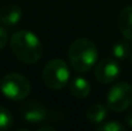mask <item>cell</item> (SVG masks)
I'll return each instance as SVG.
<instances>
[{"label":"cell","mask_w":132,"mask_h":131,"mask_svg":"<svg viewBox=\"0 0 132 131\" xmlns=\"http://www.w3.org/2000/svg\"><path fill=\"white\" fill-rule=\"evenodd\" d=\"M118 28L125 39L132 41V5L121 10L118 17Z\"/></svg>","instance_id":"9c48e42d"},{"label":"cell","mask_w":132,"mask_h":131,"mask_svg":"<svg viewBox=\"0 0 132 131\" xmlns=\"http://www.w3.org/2000/svg\"><path fill=\"white\" fill-rule=\"evenodd\" d=\"M112 53L114 55V58L117 60H125L130 57L131 54V46L130 44L126 40H121V41H117V43L113 45V49H112Z\"/></svg>","instance_id":"7c38bea8"},{"label":"cell","mask_w":132,"mask_h":131,"mask_svg":"<svg viewBox=\"0 0 132 131\" xmlns=\"http://www.w3.org/2000/svg\"><path fill=\"white\" fill-rule=\"evenodd\" d=\"M132 105V86L128 82H117L106 94V107L113 112H125Z\"/></svg>","instance_id":"5b68a950"},{"label":"cell","mask_w":132,"mask_h":131,"mask_svg":"<svg viewBox=\"0 0 132 131\" xmlns=\"http://www.w3.org/2000/svg\"><path fill=\"white\" fill-rule=\"evenodd\" d=\"M126 124H127L130 127H132V111H130V112L126 114Z\"/></svg>","instance_id":"2e32d148"},{"label":"cell","mask_w":132,"mask_h":131,"mask_svg":"<svg viewBox=\"0 0 132 131\" xmlns=\"http://www.w3.org/2000/svg\"><path fill=\"white\" fill-rule=\"evenodd\" d=\"M9 44L13 54L26 64L37 63L44 53L40 39L27 30L14 32L9 39Z\"/></svg>","instance_id":"6da1fadb"},{"label":"cell","mask_w":132,"mask_h":131,"mask_svg":"<svg viewBox=\"0 0 132 131\" xmlns=\"http://www.w3.org/2000/svg\"><path fill=\"white\" fill-rule=\"evenodd\" d=\"M21 116L30 125H39L47 120V109L39 102H27L21 108Z\"/></svg>","instance_id":"52a82bcc"},{"label":"cell","mask_w":132,"mask_h":131,"mask_svg":"<svg viewBox=\"0 0 132 131\" xmlns=\"http://www.w3.org/2000/svg\"><path fill=\"white\" fill-rule=\"evenodd\" d=\"M22 18V9L15 5H6L0 9V25L4 27H13L15 26Z\"/></svg>","instance_id":"ba28073f"},{"label":"cell","mask_w":132,"mask_h":131,"mask_svg":"<svg viewBox=\"0 0 132 131\" xmlns=\"http://www.w3.org/2000/svg\"><path fill=\"white\" fill-rule=\"evenodd\" d=\"M108 109L109 108L105 107L101 103L91 104L87 108V112H86L87 120L91 124H101V122H104V120L108 116Z\"/></svg>","instance_id":"8fae6325"},{"label":"cell","mask_w":132,"mask_h":131,"mask_svg":"<svg viewBox=\"0 0 132 131\" xmlns=\"http://www.w3.org/2000/svg\"><path fill=\"white\" fill-rule=\"evenodd\" d=\"M0 91L10 100H24L31 93V82L21 73H8L0 80Z\"/></svg>","instance_id":"3957f363"},{"label":"cell","mask_w":132,"mask_h":131,"mask_svg":"<svg viewBox=\"0 0 132 131\" xmlns=\"http://www.w3.org/2000/svg\"><path fill=\"white\" fill-rule=\"evenodd\" d=\"M131 60H132V55H131Z\"/></svg>","instance_id":"ac0fdd59"},{"label":"cell","mask_w":132,"mask_h":131,"mask_svg":"<svg viewBox=\"0 0 132 131\" xmlns=\"http://www.w3.org/2000/svg\"><path fill=\"white\" fill-rule=\"evenodd\" d=\"M8 41H9V35H8L6 30L0 26V50H3L5 48V45L8 44Z\"/></svg>","instance_id":"9a60e30c"},{"label":"cell","mask_w":132,"mask_h":131,"mask_svg":"<svg viewBox=\"0 0 132 131\" xmlns=\"http://www.w3.org/2000/svg\"><path fill=\"white\" fill-rule=\"evenodd\" d=\"M126 127L118 121H108L105 124H100L97 126V131H125Z\"/></svg>","instance_id":"5bb4252c"},{"label":"cell","mask_w":132,"mask_h":131,"mask_svg":"<svg viewBox=\"0 0 132 131\" xmlns=\"http://www.w3.org/2000/svg\"><path fill=\"white\" fill-rule=\"evenodd\" d=\"M71 66L76 72L84 73L92 70L97 60L96 45L86 37H80L71 44L68 50Z\"/></svg>","instance_id":"7a4b0ae2"},{"label":"cell","mask_w":132,"mask_h":131,"mask_svg":"<svg viewBox=\"0 0 132 131\" xmlns=\"http://www.w3.org/2000/svg\"><path fill=\"white\" fill-rule=\"evenodd\" d=\"M69 90H71V94L77 98V99H85L90 95V91H91V85L86 79L84 77H75L72 81H71V85H69Z\"/></svg>","instance_id":"30bf717a"},{"label":"cell","mask_w":132,"mask_h":131,"mask_svg":"<svg viewBox=\"0 0 132 131\" xmlns=\"http://www.w3.org/2000/svg\"><path fill=\"white\" fill-rule=\"evenodd\" d=\"M69 68L63 59L55 58L46 63L43 70V80L45 85L53 90H60L69 80Z\"/></svg>","instance_id":"277c9868"},{"label":"cell","mask_w":132,"mask_h":131,"mask_svg":"<svg viewBox=\"0 0 132 131\" xmlns=\"http://www.w3.org/2000/svg\"><path fill=\"white\" fill-rule=\"evenodd\" d=\"M46 130L54 131V130H55V127H54V126H41V127L39 129V131H46Z\"/></svg>","instance_id":"e0dca14e"},{"label":"cell","mask_w":132,"mask_h":131,"mask_svg":"<svg viewBox=\"0 0 132 131\" xmlns=\"http://www.w3.org/2000/svg\"><path fill=\"white\" fill-rule=\"evenodd\" d=\"M13 126V116L5 108L0 105V131L9 130Z\"/></svg>","instance_id":"4fadbf2b"},{"label":"cell","mask_w":132,"mask_h":131,"mask_svg":"<svg viewBox=\"0 0 132 131\" xmlns=\"http://www.w3.org/2000/svg\"><path fill=\"white\" fill-rule=\"evenodd\" d=\"M121 75V67L117 59H101L95 67V77L100 84H112Z\"/></svg>","instance_id":"8992f818"}]
</instances>
